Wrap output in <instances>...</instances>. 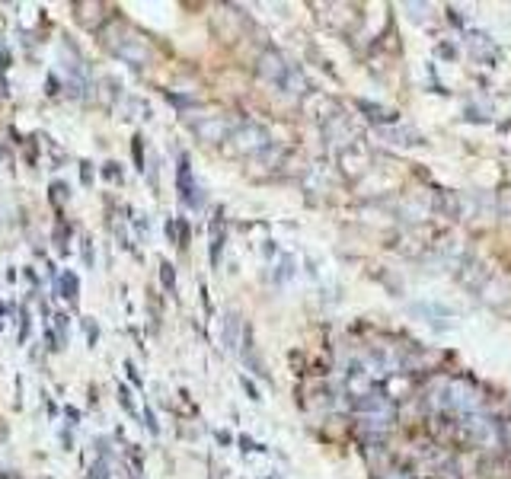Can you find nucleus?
<instances>
[{"label": "nucleus", "mask_w": 511, "mask_h": 479, "mask_svg": "<svg viewBox=\"0 0 511 479\" xmlns=\"http://www.w3.org/2000/svg\"><path fill=\"white\" fill-rule=\"evenodd\" d=\"M451 432L464 448H480L492 450L502 444V425L496 419H489L486 412H473L464 419H451Z\"/></svg>", "instance_id": "f257e3e1"}, {"label": "nucleus", "mask_w": 511, "mask_h": 479, "mask_svg": "<svg viewBox=\"0 0 511 479\" xmlns=\"http://www.w3.org/2000/svg\"><path fill=\"white\" fill-rule=\"evenodd\" d=\"M259 74H262V80H268V83L278 87L282 93H304L307 90L304 74H300L294 64L284 61L278 51H266V55L259 58Z\"/></svg>", "instance_id": "f03ea898"}, {"label": "nucleus", "mask_w": 511, "mask_h": 479, "mask_svg": "<svg viewBox=\"0 0 511 479\" xmlns=\"http://www.w3.org/2000/svg\"><path fill=\"white\" fill-rule=\"evenodd\" d=\"M230 141H234V147L240 154H256V150H262L268 144V134L259 125H240L236 131H230Z\"/></svg>", "instance_id": "7ed1b4c3"}, {"label": "nucleus", "mask_w": 511, "mask_h": 479, "mask_svg": "<svg viewBox=\"0 0 511 479\" xmlns=\"http://www.w3.org/2000/svg\"><path fill=\"white\" fill-rule=\"evenodd\" d=\"M192 131L202 138V141H224L230 134V122L227 118H220V115H204V118H192Z\"/></svg>", "instance_id": "20e7f679"}, {"label": "nucleus", "mask_w": 511, "mask_h": 479, "mask_svg": "<svg viewBox=\"0 0 511 479\" xmlns=\"http://www.w3.org/2000/svg\"><path fill=\"white\" fill-rule=\"evenodd\" d=\"M176 182H179V198L189 208H198L202 204V189L195 186V179H192V166H189V157L182 154L179 157V176H176Z\"/></svg>", "instance_id": "39448f33"}, {"label": "nucleus", "mask_w": 511, "mask_h": 479, "mask_svg": "<svg viewBox=\"0 0 511 479\" xmlns=\"http://www.w3.org/2000/svg\"><path fill=\"white\" fill-rule=\"evenodd\" d=\"M358 109L368 112V118H374V122H396V112H387L384 106H371L368 99H358Z\"/></svg>", "instance_id": "423d86ee"}, {"label": "nucleus", "mask_w": 511, "mask_h": 479, "mask_svg": "<svg viewBox=\"0 0 511 479\" xmlns=\"http://www.w3.org/2000/svg\"><path fill=\"white\" fill-rule=\"evenodd\" d=\"M58 294H61L64 300H77V278H74L71 272H64V275L58 278Z\"/></svg>", "instance_id": "0eeeda50"}, {"label": "nucleus", "mask_w": 511, "mask_h": 479, "mask_svg": "<svg viewBox=\"0 0 511 479\" xmlns=\"http://www.w3.org/2000/svg\"><path fill=\"white\" fill-rule=\"evenodd\" d=\"M432 479H464V476H460V466H457L454 460H448V457H444V460L438 464V470L432 473Z\"/></svg>", "instance_id": "6e6552de"}, {"label": "nucleus", "mask_w": 511, "mask_h": 479, "mask_svg": "<svg viewBox=\"0 0 511 479\" xmlns=\"http://www.w3.org/2000/svg\"><path fill=\"white\" fill-rule=\"evenodd\" d=\"M236 326H240V316H236V314H227V332H224V342H227V346H230V348H234V346H236V339H234Z\"/></svg>", "instance_id": "1a4fd4ad"}, {"label": "nucleus", "mask_w": 511, "mask_h": 479, "mask_svg": "<svg viewBox=\"0 0 511 479\" xmlns=\"http://www.w3.org/2000/svg\"><path fill=\"white\" fill-rule=\"evenodd\" d=\"M160 278H163L166 291H176V275H173V266H170V262H160Z\"/></svg>", "instance_id": "9d476101"}, {"label": "nucleus", "mask_w": 511, "mask_h": 479, "mask_svg": "<svg viewBox=\"0 0 511 479\" xmlns=\"http://www.w3.org/2000/svg\"><path fill=\"white\" fill-rule=\"evenodd\" d=\"M131 154H134V166H138V170H144V147H141V138H134Z\"/></svg>", "instance_id": "9b49d317"}, {"label": "nucleus", "mask_w": 511, "mask_h": 479, "mask_svg": "<svg viewBox=\"0 0 511 479\" xmlns=\"http://www.w3.org/2000/svg\"><path fill=\"white\" fill-rule=\"evenodd\" d=\"M378 479H412V476H409L406 470H384Z\"/></svg>", "instance_id": "f8f14e48"}, {"label": "nucleus", "mask_w": 511, "mask_h": 479, "mask_svg": "<svg viewBox=\"0 0 511 479\" xmlns=\"http://www.w3.org/2000/svg\"><path fill=\"white\" fill-rule=\"evenodd\" d=\"M102 176H106V179H122V173H118V163H106V170H102Z\"/></svg>", "instance_id": "ddd939ff"}, {"label": "nucleus", "mask_w": 511, "mask_h": 479, "mask_svg": "<svg viewBox=\"0 0 511 479\" xmlns=\"http://www.w3.org/2000/svg\"><path fill=\"white\" fill-rule=\"evenodd\" d=\"M83 326H87V336H90V346H96V339H99V330H96L93 320H83Z\"/></svg>", "instance_id": "4468645a"}, {"label": "nucleus", "mask_w": 511, "mask_h": 479, "mask_svg": "<svg viewBox=\"0 0 511 479\" xmlns=\"http://www.w3.org/2000/svg\"><path fill=\"white\" fill-rule=\"evenodd\" d=\"M80 179H83V182H93V170H90V163L80 166Z\"/></svg>", "instance_id": "2eb2a0df"}, {"label": "nucleus", "mask_w": 511, "mask_h": 479, "mask_svg": "<svg viewBox=\"0 0 511 479\" xmlns=\"http://www.w3.org/2000/svg\"><path fill=\"white\" fill-rule=\"evenodd\" d=\"M502 441H505V444H508V448H511V419L502 425Z\"/></svg>", "instance_id": "dca6fc26"}, {"label": "nucleus", "mask_w": 511, "mask_h": 479, "mask_svg": "<svg viewBox=\"0 0 511 479\" xmlns=\"http://www.w3.org/2000/svg\"><path fill=\"white\" fill-rule=\"evenodd\" d=\"M243 387H246V393H250L252 400H259V390H256V387H252V384H250V380H246V377H243Z\"/></svg>", "instance_id": "f3484780"}, {"label": "nucleus", "mask_w": 511, "mask_h": 479, "mask_svg": "<svg viewBox=\"0 0 511 479\" xmlns=\"http://www.w3.org/2000/svg\"><path fill=\"white\" fill-rule=\"evenodd\" d=\"M125 371H128V377L134 380V387H141V377H138V374H134V364H125Z\"/></svg>", "instance_id": "a211bd4d"}]
</instances>
